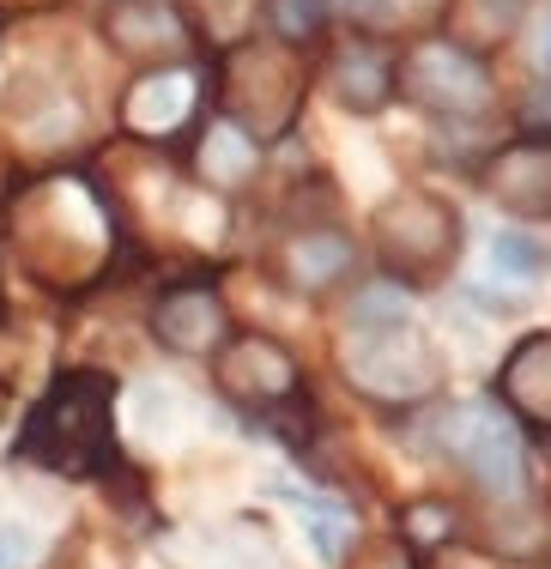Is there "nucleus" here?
<instances>
[{
	"label": "nucleus",
	"mask_w": 551,
	"mask_h": 569,
	"mask_svg": "<svg viewBox=\"0 0 551 569\" xmlns=\"http://www.w3.org/2000/svg\"><path fill=\"white\" fill-rule=\"evenodd\" d=\"M12 455L56 472V479H98V472H110L122 460V449H116V376L61 370L31 400Z\"/></svg>",
	"instance_id": "f257e3e1"
},
{
	"label": "nucleus",
	"mask_w": 551,
	"mask_h": 569,
	"mask_svg": "<svg viewBox=\"0 0 551 569\" xmlns=\"http://www.w3.org/2000/svg\"><path fill=\"white\" fill-rule=\"evenodd\" d=\"M340 358H345V376L382 406H419L430 395H442V382H449V358L419 328H407L400 309L358 316V328L345 333Z\"/></svg>",
	"instance_id": "f03ea898"
},
{
	"label": "nucleus",
	"mask_w": 551,
	"mask_h": 569,
	"mask_svg": "<svg viewBox=\"0 0 551 569\" xmlns=\"http://www.w3.org/2000/svg\"><path fill=\"white\" fill-rule=\"evenodd\" d=\"M303 61L291 56L285 43H243L219 61L212 73V98H219V116L231 128H243L254 146L285 133L303 110Z\"/></svg>",
	"instance_id": "7ed1b4c3"
},
{
	"label": "nucleus",
	"mask_w": 551,
	"mask_h": 569,
	"mask_svg": "<svg viewBox=\"0 0 551 569\" xmlns=\"http://www.w3.org/2000/svg\"><path fill=\"white\" fill-rule=\"evenodd\" d=\"M394 98H407L424 116H485L497 103V73L485 56L449 43V37H424L407 56H394Z\"/></svg>",
	"instance_id": "20e7f679"
},
{
	"label": "nucleus",
	"mask_w": 551,
	"mask_h": 569,
	"mask_svg": "<svg viewBox=\"0 0 551 569\" xmlns=\"http://www.w3.org/2000/svg\"><path fill=\"white\" fill-rule=\"evenodd\" d=\"M375 254L388 261V273L400 284H437L454 267V242H461V219L454 207L430 194H400L375 212Z\"/></svg>",
	"instance_id": "39448f33"
},
{
	"label": "nucleus",
	"mask_w": 551,
	"mask_h": 569,
	"mask_svg": "<svg viewBox=\"0 0 551 569\" xmlns=\"http://www.w3.org/2000/svg\"><path fill=\"white\" fill-rule=\"evenodd\" d=\"M437 442L479 491L491 497H515L528 467H521V437L509 425V412L497 400H454L437 418Z\"/></svg>",
	"instance_id": "423d86ee"
},
{
	"label": "nucleus",
	"mask_w": 551,
	"mask_h": 569,
	"mask_svg": "<svg viewBox=\"0 0 551 569\" xmlns=\"http://www.w3.org/2000/svg\"><path fill=\"white\" fill-rule=\"evenodd\" d=\"M212 388L243 412H279V406L303 400V363L291 358L279 340L267 333H231L212 351Z\"/></svg>",
	"instance_id": "0eeeda50"
},
{
	"label": "nucleus",
	"mask_w": 551,
	"mask_h": 569,
	"mask_svg": "<svg viewBox=\"0 0 551 569\" xmlns=\"http://www.w3.org/2000/svg\"><path fill=\"white\" fill-rule=\"evenodd\" d=\"M98 31L122 61H140L152 73L158 67H188V56L200 49L194 19H188L177 0H110Z\"/></svg>",
	"instance_id": "6e6552de"
},
{
	"label": "nucleus",
	"mask_w": 551,
	"mask_h": 569,
	"mask_svg": "<svg viewBox=\"0 0 551 569\" xmlns=\"http://www.w3.org/2000/svg\"><path fill=\"white\" fill-rule=\"evenodd\" d=\"M152 340L164 351H177V358H212V351L231 340V303L207 279L170 284L152 303Z\"/></svg>",
	"instance_id": "1a4fd4ad"
},
{
	"label": "nucleus",
	"mask_w": 551,
	"mask_h": 569,
	"mask_svg": "<svg viewBox=\"0 0 551 569\" xmlns=\"http://www.w3.org/2000/svg\"><path fill=\"white\" fill-rule=\"evenodd\" d=\"M485 194L515 219H551V133H528L515 146H497L479 170Z\"/></svg>",
	"instance_id": "9d476101"
},
{
	"label": "nucleus",
	"mask_w": 551,
	"mask_h": 569,
	"mask_svg": "<svg viewBox=\"0 0 551 569\" xmlns=\"http://www.w3.org/2000/svg\"><path fill=\"white\" fill-rule=\"evenodd\" d=\"M194 86H200L194 67H158V73H146L122 103V128L146 133V140H177V133L200 128Z\"/></svg>",
	"instance_id": "9b49d317"
},
{
	"label": "nucleus",
	"mask_w": 551,
	"mask_h": 569,
	"mask_svg": "<svg viewBox=\"0 0 551 569\" xmlns=\"http://www.w3.org/2000/svg\"><path fill=\"white\" fill-rule=\"evenodd\" d=\"M328 91L340 110L352 116H375L394 103V56L375 37H352L345 49H333L328 61Z\"/></svg>",
	"instance_id": "f8f14e48"
},
{
	"label": "nucleus",
	"mask_w": 551,
	"mask_h": 569,
	"mask_svg": "<svg viewBox=\"0 0 551 569\" xmlns=\"http://www.w3.org/2000/svg\"><path fill=\"white\" fill-rule=\"evenodd\" d=\"M358 249L352 237H345L340 224H303L298 237H285V249H279V279L291 284V291H333L345 273H352Z\"/></svg>",
	"instance_id": "ddd939ff"
},
{
	"label": "nucleus",
	"mask_w": 551,
	"mask_h": 569,
	"mask_svg": "<svg viewBox=\"0 0 551 569\" xmlns=\"http://www.w3.org/2000/svg\"><path fill=\"white\" fill-rule=\"evenodd\" d=\"M497 406L551 430V333H528L497 370Z\"/></svg>",
	"instance_id": "4468645a"
},
{
	"label": "nucleus",
	"mask_w": 551,
	"mask_h": 569,
	"mask_svg": "<svg viewBox=\"0 0 551 569\" xmlns=\"http://www.w3.org/2000/svg\"><path fill=\"white\" fill-rule=\"evenodd\" d=\"M254 164H261V146H254L243 128H231L224 116L200 128V176H207L212 188L237 194V188H243L249 176H254Z\"/></svg>",
	"instance_id": "2eb2a0df"
},
{
	"label": "nucleus",
	"mask_w": 551,
	"mask_h": 569,
	"mask_svg": "<svg viewBox=\"0 0 551 569\" xmlns=\"http://www.w3.org/2000/svg\"><path fill=\"white\" fill-rule=\"evenodd\" d=\"M533 0H454L449 7V43L473 49V56H485L491 43H503L509 31L521 24V12H528Z\"/></svg>",
	"instance_id": "dca6fc26"
},
{
	"label": "nucleus",
	"mask_w": 551,
	"mask_h": 569,
	"mask_svg": "<svg viewBox=\"0 0 551 569\" xmlns=\"http://www.w3.org/2000/svg\"><path fill=\"white\" fill-rule=\"evenodd\" d=\"M328 19H333V0H267V24H273V37L285 49L315 43L328 31Z\"/></svg>",
	"instance_id": "f3484780"
},
{
	"label": "nucleus",
	"mask_w": 551,
	"mask_h": 569,
	"mask_svg": "<svg viewBox=\"0 0 551 569\" xmlns=\"http://www.w3.org/2000/svg\"><path fill=\"white\" fill-rule=\"evenodd\" d=\"M49 569H128V546L116 533H98V527H73Z\"/></svg>",
	"instance_id": "a211bd4d"
},
{
	"label": "nucleus",
	"mask_w": 551,
	"mask_h": 569,
	"mask_svg": "<svg viewBox=\"0 0 551 569\" xmlns=\"http://www.w3.org/2000/svg\"><path fill=\"white\" fill-rule=\"evenodd\" d=\"M298 515H303V533H309V546H315L328 563L352 551V509H340V503H315V497H303V503H298Z\"/></svg>",
	"instance_id": "6ab92c4d"
},
{
	"label": "nucleus",
	"mask_w": 551,
	"mask_h": 569,
	"mask_svg": "<svg viewBox=\"0 0 551 569\" xmlns=\"http://www.w3.org/2000/svg\"><path fill=\"white\" fill-rule=\"evenodd\" d=\"M400 539H412V546H442V539H454V509L442 503V497L407 503L400 509Z\"/></svg>",
	"instance_id": "aec40b11"
},
{
	"label": "nucleus",
	"mask_w": 551,
	"mask_h": 569,
	"mask_svg": "<svg viewBox=\"0 0 551 569\" xmlns=\"http://www.w3.org/2000/svg\"><path fill=\"white\" fill-rule=\"evenodd\" d=\"M491 273H509V279H540L551 273V254L528 237H491Z\"/></svg>",
	"instance_id": "412c9836"
},
{
	"label": "nucleus",
	"mask_w": 551,
	"mask_h": 569,
	"mask_svg": "<svg viewBox=\"0 0 551 569\" xmlns=\"http://www.w3.org/2000/svg\"><path fill=\"white\" fill-rule=\"evenodd\" d=\"M31 558V533L19 521H0V569H24Z\"/></svg>",
	"instance_id": "4be33fe9"
},
{
	"label": "nucleus",
	"mask_w": 551,
	"mask_h": 569,
	"mask_svg": "<svg viewBox=\"0 0 551 569\" xmlns=\"http://www.w3.org/2000/svg\"><path fill=\"white\" fill-rule=\"evenodd\" d=\"M352 569H412V558H407V546H370V551H358L352 558Z\"/></svg>",
	"instance_id": "5701e85b"
},
{
	"label": "nucleus",
	"mask_w": 551,
	"mask_h": 569,
	"mask_svg": "<svg viewBox=\"0 0 551 569\" xmlns=\"http://www.w3.org/2000/svg\"><path fill=\"white\" fill-rule=\"evenodd\" d=\"M533 67L551 79V0L540 7V19H533Z\"/></svg>",
	"instance_id": "b1692460"
},
{
	"label": "nucleus",
	"mask_w": 551,
	"mask_h": 569,
	"mask_svg": "<svg viewBox=\"0 0 551 569\" xmlns=\"http://www.w3.org/2000/svg\"><path fill=\"white\" fill-rule=\"evenodd\" d=\"M540 455H545V467H551V430H545V442H540Z\"/></svg>",
	"instance_id": "393cba45"
}]
</instances>
